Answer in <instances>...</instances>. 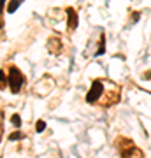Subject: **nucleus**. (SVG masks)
Returning a JSON list of instances; mask_svg holds the SVG:
<instances>
[{"mask_svg": "<svg viewBox=\"0 0 151 158\" xmlns=\"http://www.w3.org/2000/svg\"><path fill=\"white\" fill-rule=\"evenodd\" d=\"M102 97H104V81L95 79L91 83V88L86 93V104H97L102 100Z\"/></svg>", "mask_w": 151, "mask_h": 158, "instance_id": "obj_1", "label": "nucleus"}, {"mask_svg": "<svg viewBox=\"0 0 151 158\" xmlns=\"http://www.w3.org/2000/svg\"><path fill=\"white\" fill-rule=\"evenodd\" d=\"M25 85V76L18 67H11L9 69V88H11L12 93H18V91L23 88Z\"/></svg>", "mask_w": 151, "mask_h": 158, "instance_id": "obj_2", "label": "nucleus"}, {"mask_svg": "<svg viewBox=\"0 0 151 158\" xmlns=\"http://www.w3.org/2000/svg\"><path fill=\"white\" fill-rule=\"evenodd\" d=\"M67 14H69V28L74 30L76 27H78V14H76V11H74L72 7L67 9Z\"/></svg>", "mask_w": 151, "mask_h": 158, "instance_id": "obj_3", "label": "nucleus"}, {"mask_svg": "<svg viewBox=\"0 0 151 158\" xmlns=\"http://www.w3.org/2000/svg\"><path fill=\"white\" fill-rule=\"evenodd\" d=\"M23 0H11V4H9V7H7V12H14L19 7V4H21Z\"/></svg>", "mask_w": 151, "mask_h": 158, "instance_id": "obj_4", "label": "nucleus"}, {"mask_svg": "<svg viewBox=\"0 0 151 158\" xmlns=\"http://www.w3.org/2000/svg\"><path fill=\"white\" fill-rule=\"evenodd\" d=\"M104 48H106V37L102 35V37H100V44H99V51L95 53V56H100V55H104Z\"/></svg>", "mask_w": 151, "mask_h": 158, "instance_id": "obj_5", "label": "nucleus"}, {"mask_svg": "<svg viewBox=\"0 0 151 158\" xmlns=\"http://www.w3.org/2000/svg\"><path fill=\"white\" fill-rule=\"evenodd\" d=\"M11 123L14 125L16 128H19V127H21V118H19V114H14V116H12V118H11Z\"/></svg>", "mask_w": 151, "mask_h": 158, "instance_id": "obj_6", "label": "nucleus"}, {"mask_svg": "<svg viewBox=\"0 0 151 158\" xmlns=\"http://www.w3.org/2000/svg\"><path fill=\"white\" fill-rule=\"evenodd\" d=\"M35 130H37V134H40V132H44L46 130V121H37V125H35Z\"/></svg>", "mask_w": 151, "mask_h": 158, "instance_id": "obj_7", "label": "nucleus"}, {"mask_svg": "<svg viewBox=\"0 0 151 158\" xmlns=\"http://www.w3.org/2000/svg\"><path fill=\"white\" fill-rule=\"evenodd\" d=\"M23 134L21 132H16V134H11V135H9V141H19V139H23Z\"/></svg>", "mask_w": 151, "mask_h": 158, "instance_id": "obj_8", "label": "nucleus"}]
</instances>
